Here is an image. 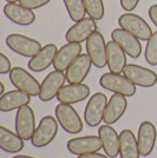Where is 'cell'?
I'll use <instances>...</instances> for the list:
<instances>
[{
    "label": "cell",
    "mask_w": 157,
    "mask_h": 158,
    "mask_svg": "<svg viewBox=\"0 0 157 158\" xmlns=\"http://www.w3.org/2000/svg\"><path fill=\"white\" fill-rule=\"evenodd\" d=\"M51 0H20L19 4L21 6L26 7L28 10H38L46 6Z\"/></svg>",
    "instance_id": "cell-30"
},
{
    "label": "cell",
    "mask_w": 157,
    "mask_h": 158,
    "mask_svg": "<svg viewBox=\"0 0 157 158\" xmlns=\"http://www.w3.org/2000/svg\"><path fill=\"white\" fill-rule=\"evenodd\" d=\"M126 107H128L126 97L123 94H119V93H113L111 98L109 99L106 109H105L104 118H103L104 123L108 125L117 123L125 113Z\"/></svg>",
    "instance_id": "cell-21"
},
{
    "label": "cell",
    "mask_w": 157,
    "mask_h": 158,
    "mask_svg": "<svg viewBox=\"0 0 157 158\" xmlns=\"http://www.w3.org/2000/svg\"><path fill=\"white\" fill-rule=\"evenodd\" d=\"M24 139L15 132L0 126V149L7 153H18L24 149Z\"/></svg>",
    "instance_id": "cell-26"
},
{
    "label": "cell",
    "mask_w": 157,
    "mask_h": 158,
    "mask_svg": "<svg viewBox=\"0 0 157 158\" xmlns=\"http://www.w3.org/2000/svg\"><path fill=\"white\" fill-rule=\"evenodd\" d=\"M144 57L146 63L151 66H157V31L152 33L150 39L148 40Z\"/></svg>",
    "instance_id": "cell-29"
},
{
    "label": "cell",
    "mask_w": 157,
    "mask_h": 158,
    "mask_svg": "<svg viewBox=\"0 0 157 158\" xmlns=\"http://www.w3.org/2000/svg\"><path fill=\"white\" fill-rule=\"evenodd\" d=\"M111 39L113 41H116L119 46L124 50V52L134 58L137 59L138 57L142 53V46L139 39H137L134 34H131L130 32L125 31L123 28H115L111 32Z\"/></svg>",
    "instance_id": "cell-13"
},
{
    "label": "cell",
    "mask_w": 157,
    "mask_h": 158,
    "mask_svg": "<svg viewBox=\"0 0 157 158\" xmlns=\"http://www.w3.org/2000/svg\"><path fill=\"white\" fill-rule=\"evenodd\" d=\"M97 31L96 20L92 18H84L78 23H74L65 33L67 43H83L87 40L93 33Z\"/></svg>",
    "instance_id": "cell-12"
},
{
    "label": "cell",
    "mask_w": 157,
    "mask_h": 158,
    "mask_svg": "<svg viewBox=\"0 0 157 158\" xmlns=\"http://www.w3.org/2000/svg\"><path fill=\"white\" fill-rule=\"evenodd\" d=\"M119 156L121 158H139V149H138L137 138L134 132L125 129L119 133Z\"/></svg>",
    "instance_id": "cell-25"
},
{
    "label": "cell",
    "mask_w": 157,
    "mask_h": 158,
    "mask_svg": "<svg viewBox=\"0 0 157 158\" xmlns=\"http://www.w3.org/2000/svg\"><path fill=\"white\" fill-rule=\"evenodd\" d=\"M58 120L52 116H45L40 119L39 125L36 129L31 143L34 148H45L56 138L58 133Z\"/></svg>",
    "instance_id": "cell-4"
},
{
    "label": "cell",
    "mask_w": 157,
    "mask_h": 158,
    "mask_svg": "<svg viewBox=\"0 0 157 158\" xmlns=\"http://www.w3.org/2000/svg\"><path fill=\"white\" fill-rule=\"evenodd\" d=\"M108 51V67L112 73H122L126 64V53L116 41H109L106 44Z\"/></svg>",
    "instance_id": "cell-24"
},
{
    "label": "cell",
    "mask_w": 157,
    "mask_h": 158,
    "mask_svg": "<svg viewBox=\"0 0 157 158\" xmlns=\"http://www.w3.org/2000/svg\"><path fill=\"white\" fill-rule=\"evenodd\" d=\"M86 8V13L95 20L103 19L105 13L103 0H83Z\"/></svg>",
    "instance_id": "cell-28"
},
{
    "label": "cell",
    "mask_w": 157,
    "mask_h": 158,
    "mask_svg": "<svg viewBox=\"0 0 157 158\" xmlns=\"http://www.w3.org/2000/svg\"><path fill=\"white\" fill-rule=\"evenodd\" d=\"M34 112L30 105H25L17 110L15 114V132L24 140H31L36 131Z\"/></svg>",
    "instance_id": "cell-9"
},
{
    "label": "cell",
    "mask_w": 157,
    "mask_h": 158,
    "mask_svg": "<svg viewBox=\"0 0 157 158\" xmlns=\"http://www.w3.org/2000/svg\"><path fill=\"white\" fill-rule=\"evenodd\" d=\"M123 74L130 79L136 86L152 87L157 84V74L150 69L136 64H128L124 67Z\"/></svg>",
    "instance_id": "cell-10"
},
{
    "label": "cell",
    "mask_w": 157,
    "mask_h": 158,
    "mask_svg": "<svg viewBox=\"0 0 157 158\" xmlns=\"http://www.w3.org/2000/svg\"><path fill=\"white\" fill-rule=\"evenodd\" d=\"M106 105H108V99L104 93L97 92L91 96L84 110V119L86 124L91 127L98 126L104 118Z\"/></svg>",
    "instance_id": "cell-7"
},
{
    "label": "cell",
    "mask_w": 157,
    "mask_h": 158,
    "mask_svg": "<svg viewBox=\"0 0 157 158\" xmlns=\"http://www.w3.org/2000/svg\"><path fill=\"white\" fill-rule=\"evenodd\" d=\"M99 85L108 91L119 93L125 97H132L136 93V85L121 73H104L99 79Z\"/></svg>",
    "instance_id": "cell-1"
},
{
    "label": "cell",
    "mask_w": 157,
    "mask_h": 158,
    "mask_svg": "<svg viewBox=\"0 0 157 158\" xmlns=\"http://www.w3.org/2000/svg\"><path fill=\"white\" fill-rule=\"evenodd\" d=\"M58 52L57 46L54 44H47L34 57L28 60V69L33 72H43L47 67L53 65L56 54Z\"/></svg>",
    "instance_id": "cell-19"
},
{
    "label": "cell",
    "mask_w": 157,
    "mask_h": 158,
    "mask_svg": "<svg viewBox=\"0 0 157 158\" xmlns=\"http://www.w3.org/2000/svg\"><path fill=\"white\" fill-rule=\"evenodd\" d=\"M103 34L96 31L86 40V53L91 58L92 64L97 69H103L108 65V51Z\"/></svg>",
    "instance_id": "cell-8"
},
{
    "label": "cell",
    "mask_w": 157,
    "mask_h": 158,
    "mask_svg": "<svg viewBox=\"0 0 157 158\" xmlns=\"http://www.w3.org/2000/svg\"><path fill=\"white\" fill-rule=\"evenodd\" d=\"M91 58L89 54H80L66 70V81L69 84H82L91 70Z\"/></svg>",
    "instance_id": "cell-16"
},
{
    "label": "cell",
    "mask_w": 157,
    "mask_h": 158,
    "mask_svg": "<svg viewBox=\"0 0 157 158\" xmlns=\"http://www.w3.org/2000/svg\"><path fill=\"white\" fill-rule=\"evenodd\" d=\"M69 17L74 23H78L85 18L86 8L83 0H63Z\"/></svg>",
    "instance_id": "cell-27"
},
{
    "label": "cell",
    "mask_w": 157,
    "mask_h": 158,
    "mask_svg": "<svg viewBox=\"0 0 157 158\" xmlns=\"http://www.w3.org/2000/svg\"><path fill=\"white\" fill-rule=\"evenodd\" d=\"M98 136L102 144H103V149L106 156L110 158H116L119 155V133L112 127L111 125L104 124L98 129Z\"/></svg>",
    "instance_id": "cell-22"
},
{
    "label": "cell",
    "mask_w": 157,
    "mask_h": 158,
    "mask_svg": "<svg viewBox=\"0 0 157 158\" xmlns=\"http://www.w3.org/2000/svg\"><path fill=\"white\" fill-rule=\"evenodd\" d=\"M56 117L59 125L67 133L76 135L83 131V122L71 104L59 103L56 106Z\"/></svg>",
    "instance_id": "cell-3"
},
{
    "label": "cell",
    "mask_w": 157,
    "mask_h": 158,
    "mask_svg": "<svg viewBox=\"0 0 157 158\" xmlns=\"http://www.w3.org/2000/svg\"><path fill=\"white\" fill-rule=\"evenodd\" d=\"M7 4H11V2H19L20 0H6Z\"/></svg>",
    "instance_id": "cell-37"
},
{
    "label": "cell",
    "mask_w": 157,
    "mask_h": 158,
    "mask_svg": "<svg viewBox=\"0 0 157 158\" xmlns=\"http://www.w3.org/2000/svg\"><path fill=\"white\" fill-rule=\"evenodd\" d=\"M4 13L12 23L20 26H30L36 21V14L32 10L21 6L18 2L6 4L4 7Z\"/></svg>",
    "instance_id": "cell-20"
},
{
    "label": "cell",
    "mask_w": 157,
    "mask_h": 158,
    "mask_svg": "<svg viewBox=\"0 0 157 158\" xmlns=\"http://www.w3.org/2000/svg\"><path fill=\"white\" fill-rule=\"evenodd\" d=\"M77 158H109V156L99 153V152H91V153H85V155H80Z\"/></svg>",
    "instance_id": "cell-34"
},
{
    "label": "cell",
    "mask_w": 157,
    "mask_h": 158,
    "mask_svg": "<svg viewBox=\"0 0 157 158\" xmlns=\"http://www.w3.org/2000/svg\"><path fill=\"white\" fill-rule=\"evenodd\" d=\"M65 80L66 74H64L62 71L54 70V71L49 73L41 83L40 93L38 96L40 100L50 102L53 98H56L58 92L60 91V89L65 84Z\"/></svg>",
    "instance_id": "cell-11"
},
{
    "label": "cell",
    "mask_w": 157,
    "mask_h": 158,
    "mask_svg": "<svg viewBox=\"0 0 157 158\" xmlns=\"http://www.w3.org/2000/svg\"><path fill=\"white\" fill-rule=\"evenodd\" d=\"M82 54V45L79 43H67L66 45L60 47L56 54L53 61V67L57 71L64 72L70 65Z\"/></svg>",
    "instance_id": "cell-17"
},
{
    "label": "cell",
    "mask_w": 157,
    "mask_h": 158,
    "mask_svg": "<svg viewBox=\"0 0 157 158\" xmlns=\"http://www.w3.org/2000/svg\"><path fill=\"white\" fill-rule=\"evenodd\" d=\"M4 90H5V86H4L2 83H0V94H1V96L4 94Z\"/></svg>",
    "instance_id": "cell-36"
},
{
    "label": "cell",
    "mask_w": 157,
    "mask_h": 158,
    "mask_svg": "<svg viewBox=\"0 0 157 158\" xmlns=\"http://www.w3.org/2000/svg\"><path fill=\"white\" fill-rule=\"evenodd\" d=\"M31 97L32 96L20 90H13L4 93L0 98V111L10 112L13 110H19L20 107L30 104Z\"/></svg>",
    "instance_id": "cell-23"
},
{
    "label": "cell",
    "mask_w": 157,
    "mask_h": 158,
    "mask_svg": "<svg viewBox=\"0 0 157 158\" xmlns=\"http://www.w3.org/2000/svg\"><path fill=\"white\" fill-rule=\"evenodd\" d=\"M10 80L17 90L28 93L32 97L39 96L41 84H39V81L31 73L27 72L25 69L19 66L13 67L10 72Z\"/></svg>",
    "instance_id": "cell-5"
},
{
    "label": "cell",
    "mask_w": 157,
    "mask_h": 158,
    "mask_svg": "<svg viewBox=\"0 0 157 158\" xmlns=\"http://www.w3.org/2000/svg\"><path fill=\"white\" fill-rule=\"evenodd\" d=\"M90 96V87L85 84H67L64 85L57 94V100L65 104H76L85 100Z\"/></svg>",
    "instance_id": "cell-18"
},
{
    "label": "cell",
    "mask_w": 157,
    "mask_h": 158,
    "mask_svg": "<svg viewBox=\"0 0 157 158\" xmlns=\"http://www.w3.org/2000/svg\"><path fill=\"white\" fill-rule=\"evenodd\" d=\"M12 65L11 61L7 58L4 53H0V73L1 74H6L12 71Z\"/></svg>",
    "instance_id": "cell-31"
},
{
    "label": "cell",
    "mask_w": 157,
    "mask_h": 158,
    "mask_svg": "<svg viewBox=\"0 0 157 158\" xmlns=\"http://www.w3.org/2000/svg\"><path fill=\"white\" fill-rule=\"evenodd\" d=\"M149 18L155 24V26L157 27V5H152L149 8Z\"/></svg>",
    "instance_id": "cell-33"
},
{
    "label": "cell",
    "mask_w": 157,
    "mask_h": 158,
    "mask_svg": "<svg viewBox=\"0 0 157 158\" xmlns=\"http://www.w3.org/2000/svg\"><path fill=\"white\" fill-rule=\"evenodd\" d=\"M118 25L121 26V28L130 32L137 39L143 40V41H148L152 35V31L149 24L137 14L130 13V12L122 14L118 18Z\"/></svg>",
    "instance_id": "cell-2"
},
{
    "label": "cell",
    "mask_w": 157,
    "mask_h": 158,
    "mask_svg": "<svg viewBox=\"0 0 157 158\" xmlns=\"http://www.w3.org/2000/svg\"><path fill=\"white\" fill-rule=\"evenodd\" d=\"M157 132L155 125L149 122L144 120L138 126V133H137V142H138V149L139 153L142 157H148L150 155L155 144H156Z\"/></svg>",
    "instance_id": "cell-14"
},
{
    "label": "cell",
    "mask_w": 157,
    "mask_h": 158,
    "mask_svg": "<svg viewBox=\"0 0 157 158\" xmlns=\"http://www.w3.org/2000/svg\"><path fill=\"white\" fill-rule=\"evenodd\" d=\"M119 2H121V6L124 11L131 12L137 7V5L139 4V0H119Z\"/></svg>",
    "instance_id": "cell-32"
},
{
    "label": "cell",
    "mask_w": 157,
    "mask_h": 158,
    "mask_svg": "<svg viewBox=\"0 0 157 158\" xmlns=\"http://www.w3.org/2000/svg\"><path fill=\"white\" fill-rule=\"evenodd\" d=\"M6 45L13 52L18 53L23 57H26V58L34 57L43 48L41 44L38 40L32 39V38L23 35V34H18V33L10 34L7 37Z\"/></svg>",
    "instance_id": "cell-6"
},
{
    "label": "cell",
    "mask_w": 157,
    "mask_h": 158,
    "mask_svg": "<svg viewBox=\"0 0 157 158\" xmlns=\"http://www.w3.org/2000/svg\"><path fill=\"white\" fill-rule=\"evenodd\" d=\"M12 158H36V157H31V156H26V155H17Z\"/></svg>",
    "instance_id": "cell-35"
},
{
    "label": "cell",
    "mask_w": 157,
    "mask_h": 158,
    "mask_svg": "<svg viewBox=\"0 0 157 158\" xmlns=\"http://www.w3.org/2000/svg\"><path fill=\"white\" fill-rule=\"evenodd\" d=\"M66 148L70 153L80 156L91 152H98L100 149H103V144L99 136H84L70 139L66 143Z\"/></svg>",
    "instance_id": "cell-15"
}]
</instances>
